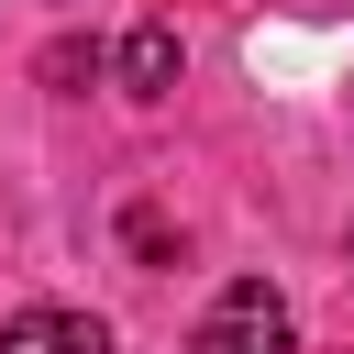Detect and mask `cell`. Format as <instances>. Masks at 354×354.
<instances>
[{
  "mask_svg": "<svg viewBox=\"0 0 354 354\" xmlns=\"http://www.w3.org/2000/svg\"><path fill=\"white\" fill-rule=\"evenodd\" d=\"M111 66H122V88H133V100H166V88H177V66H188V55H177V22H133Z\"/></svg>",
  "mask_w": 354,
  "mask_h": 354,
  "instance_id": "cell-3",
  "label": "cell"
},
{
  "mask_svg": "<svg viewBox=\"0 0 354 354\" xmlns=\"http://www.w3.org/2000/svg\"><path fill=\"white\" fill-rule=\"evenodd\" d=\"M0 354H111V332L88 310H22V321H0Z\"/></svg>",
  "mask_w": 354,
  "mask_h": 354,
  "instance_id": "cell-2",
  "label": "cell"
},
{
  "mask_svg": "<svg viewBox=\"0 0 354 354\" xmlns=\"http://www.w3.org/2000/svg\"><path fill=\"white\" fill-rule=\"evenodd\" d=\"M199 354H288V299L266 277H232L210 310H199Z\"/></svg>",
  "mask_w": 354,
  "mask_h": 354,
  "instance_id": "cell-1",
  "label": "cell"
}]
</instances>
